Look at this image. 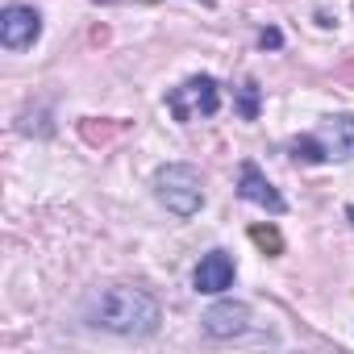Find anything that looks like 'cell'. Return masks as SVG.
Instances as JSON below:
<instances>
[{
  "label": "cell",
  "instance_id": "ba28073f",
  "mask_svg": "<svg viewBox=\"0 0 354 354\" xmlns=\"http://www.w3.org/2000/svg\"><path fill=\"white\" fill-rule=\"evenodd\" d=\"M325 158H354V117H329L317 129Z\"/></svg>",
  "mask_w": 354,
  "mask_h": 354
},
{
  "label": "cell",
  "instance_id": "8992f818",
  "mask_svg": "<svg viewBox=\"0 0 354 354\" xmlns=\"http://www.w3.org/2000/svg\"><path fill=\"white\" fill-rule=\"evenodd\" d=\"M250 329V308L242 300H221L205 313V333L209 337H238Z\"/></svg>",
  "mask_w": 354,
  "mask_h": 354
},
{
  "label": "cell",
  "instance_id": "6da1fadb",
  "mask_svg": "<svg viewBox=\"0 0 354 354\" xmlns=\"http://www.w3.org/2000/svg\"><path fill=\"white\" fill-rule=\"evenodd\" d=\"M84 321L92 329L117 333V337H150L162 321L158 300L133 283H113V288H96L84 300Z\"/></svg>",
  "mask_w": 354,
  "mask_h": 354
},
{
  "label": "cell",
  "instance_id": "9c48e42d",
  "mask_svg": "<svg viewBox=\"0 0 354 354\" xmlns=\"http://www.w3.org/2000/svg\"><path fill=\"white\" fill-rule=\"evenodd\" d=\"M250 242L263 250V254H283V238L275 225H250Z\"/></svg>",
  "mask_w": 354,
  "mask_h": 354
},
{
  "label": "cell",
  "instance_id": "4fadbf2b",
  "mask_svg": "<svg viewBox=\"0 0 354 354\" xmlns=\"http://www.w3.org/2000/svg\"><path fill=\"white\" fill-rule=\"evenodd\" d=\"M346 217H350V221H354V205H346Z\"/></svg>",
  "mask_w": 354,
  "mask_h": 354
},
{
  "label": "cell",
  "instance_id": "3957f363",
  "mask_svg": "<svg viewBox=\"0 0 354 354\" xmlns=\"http://www.w3.org/2000/svg\"><path fill=\"white\" fill-rule=\"evenodd\" d=\"M167 109H171L175 121H184V125L196 121V117H213L221 109V88H217L213 75H192L180 88L167 92Z\"/></svg>",
  "mask_w": 354,
  "mask_h": 354
},
{
  "label": "cell",
  "instance_id": "5b68a950",
  "mask_svg": "<svg viewBox=\"0 0 354 354\" xmlns=\"http://www.w3.org/2000/svg\"><path fill=\"white\" fill-rule=\"evenodd\" d=\"M238 196L250 201V205H259V209H267V213H283L288 209L283 196L271 188V180H267L254 162H242V171H238Z\"/></svg>",
  "mask_w": 354,
  "mask_h": 354
},
{
  "label": "cell",
  "instance_id": "7a4b0ae2",
  "mask_svg": "<svg viewBox=\"0 0 354 354\" xmlns=\"http://www.w3.org/2000/svg\"><path fill=\"white\" fill-rule=\"evenodd\" d=\"M154 196L175 217H196L201 205H205V180L188 162H167V167L154 171Z\"/></svg>",
  "mask_w": 354,
  "mask_h": 354
},
{
  "label": "cell",
  "instance_id": "30bf717a",
  "mask_svg": "<svg viewBox=\"0 0 354 354\" xmlns=\"http://www.w3.org/2000/svg\"><path fill=\"white\" fill-rule=\"evenodd\" d=\"M238 113H242L246 121H254V117H259V84H254V80H246V84H242V96H238Z\"/></svg>",
  "mask_w": 354,
  "mask_h": 354
},
{
  "label": "cell",
  "instance_id": "7c38bea8",
  "mask_svg": "<svg viewBox=\"0 0 354 354\" xmlns=\"http://www.w3.org/2000/svg\"><path fill=\"white\" fill-rule=\"evenodd\" d=\"M259 42H263V46H271V50H275V46H279V42H283V34H279V30H263V38H259Z\"/></svg>",
  "mask_w": 354,
  "mask_h": 354
},
{
  "label": "cell",
  "instance_id": "8fae6325",
  "mask_svg": "<svg viewBox=\"0 0 354 354\" xmlns=\"http://www.w3.org/2000/svg\"><path fill=\"white\" fill-rule=\"evenodd\" d=\"M117 129H121V125H96V121H92V117H88V121H84V125H80V133H84V138H88V142H109V138H113V133H117Z\"/></svg>",
  "mask_w": 354,
  "mask_h": 354
},
{
  "label": "cell",
  "instance_id": "52a82bcc",
  "mask_svg": "<svg viewBox=\"0 0 354 354\" xmlns=\"http://www.w3.org/2000/svg\"><path fill=\"white\" fill-rule=\"evenodd\" d=\"M192 283H196V292H209V296L225 292V288L234 283V259H230L225 250H209V254L196 263Z\"/></svg>",
  "mask_w": 354,
  "mask_h": 354
},
{
  "label": "cell",
  "instance_id": "277c9868",
  "mask_svg": "<svg viewBox=\"0 0 354 354\" xmlns=\"http://www.w3.org/2000/svg\"><path fill=\"white\" fill-rule=\"evenodd\" d=\"M42 34V17L38 9L30 5H9L5 13H0V42H5V50H26L34 46Z\"/></svg>",
  "mask_w": 354,
  "mask_h": 354
}]
</instances>
